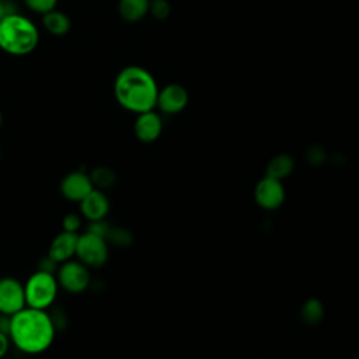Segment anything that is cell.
<instances>
[{
	"label": "cell",
	"instance_id": "1",
	"mask_svg": "<svg viewBox=\"0 0 359 359\" xmlns=\"http://www.w3.org/2000/svg\"><path fill=\"white\" fill-rule=\"evenodd\" d=\"M56 325L46 310L25 306L10 317L11 344L27 355L45 352L53 342Z\"/></svg>",
	"mask_w": 359,
	"mask_h": 359
},
{
	"label": "cell",
	"instance_id": "2",
	"mask_svg": "<svg viewBox=\"0 0 359 359\" xmlns=\"http://www.w3.org/2000/svg\"><path fill=\"white\" fill-rule=\"evenodd\" d=\"M114 94L121 107L140 114L156 107L158 88L154 77L146 69L126 66L115 77Z\"/></svg>",
	"mask_w": 359,
	"mask_h": 359
},
{
	"label": "cell",
	"instance_id": "3",
	"mask_svg": "<svg viewBox=\"0 0 359 359\" xmlns=\"http://www.w3.org/2000/svg\"><path fill=\"white\" fill-rule=\"evenodd\" d=\"M39 42L38 27L25 15L10 11L0 18V49L13 56L35 50Z\"/></svg>",
	"mask_w": 359,
	"mask_h": 359
},
{
	"label": "cell",
	"instance_id": "4",
	"mask_svg": "<svg viewBox=\"0 0 359 359\" xmlns=\"http://www.w3.org/2000/svg\"><path fill=\"white\" fill-rule=\"evenodd\" d=\"M59 283L53 272L38 269L34 272L24 285L25 303L28 307L46 310L56 300Z\"/></svg>",
	"mask_w": 359,
	"mask_h": 359
},
{
	"label": "cell",
	"instance_id": "5",
	"mask_svg": "<svg viewBox=\"0 0 359 359\" xmlns=\"http://www.w3.org/2000/svg\"><path fill=\"white\" fill-rule=\"evenodd\" d=\"M76 258L88 268H98L104 265L108 259L107 238L90 230L79 234Z\"/></svg>",
	"mask_w": 359,
	"mask_h": 359
},
{
	"label": "cell",
	"instance_id": "6",
	"mask_svg": "<svg viewBox=\"0 0 359 359\" xmlns=\"http://www.w3.org/2000/svg\"><path fill=\"white\" fill-rule=\"evenodd\" d=\"M88 269L90 268L79 259H67L62 262L56 275L59 287L72 294L84 292L91 280Z\"/></svg>",
	"mask_w": 359,
	"mask_h": 359
},
{
	"label": "cell",
	"instance_id": "7",
	"mask_svg": "<svg viewBox=\"0 0 359 359\" xmlns=\"http://www.w3.org/2000/svg\"><path fill=\"white\" fill-rule=\"evenodd\" d=\"M27 306L24 285L11 276L0 279V314L13 316Z\"/></svg>",
	"mask_w": 359,
	"mask_h": 359
},
{
	"label": "cell",
	"instance_id": "8",
	"mask_svg": "<svg viewBox=\"0 0 359 359\" xmlns=\"http://www.w3.org/2000/svg\"><path fill=\"white\" fill-rule=\"evenodd\" d=\"M255 201L265 209H275L282 205L285 199V189L280 180L265 175L255 187Z\"/></svg>",
	"mask_w": 359,
	"mask_h": 359
},
{
	"label": "cell",
	"instance_id": "9",
	"mask_svg": "<svg viewBox=\"0 0 359 359\" xmlns=\"http://www.w3.org/2000/svg\"><path fill=\"white\" fill-rule=\"evenodd\" d=\"M93 189L94 185L90 174L84 171H72L60 182V194L72 202H80Z\"/></svg>",
	"mask_w": 359,
	"mask_h": 359
},
{
	"label": "cell",
	"instance_id": "10",
	"mask_svg": "<svg viewBox=\"0 0 359 359\" xmlns=\"http://www.w3.org/2000/svg\"><path fill=\"white\" fill-rule=\"evenodd\" d=\"M79 205H80L81 216L86 217L88 222L105 219V216L109 210V201H108L107 195L98 188H94L93 191H90L79 202Z\"/></svg>",
	"mask_w": 359,
	"mask_h": 359
},
{
	"label": "cell",
	"instance_id": "11",
	"mask_svg": "<svg viewBox=\"0 0 359 359\" xmlns=\"http://www.w3.org/2000/svg\"><path fill=\"white\" fill-rule=\"evenodd\" d=\"M77 240H79L77 233L62 230L57 236L53 237L48 250V257L55 264H62L67 259H72L73 257H76Z\"/></svg>",
	"mask_w": 359,
	"mask_h": 359
},
{
	"label": "cell",
	"instance_id": "12",
	"mask_svg": "<svg viewBox=\"0 0 359 359\" xmlns=\"http://www.w3.org/2000/svg\"><path fill=\"white\" fill-rule=\"evenodd\" d=\"M188 102V93L181 84H168L158 90L156 105L165 114L180 112Z\"/></svg>",
	"mask_w": 359,
	"mask_h": 359
},
{
	"label": "cell",
	"instance_id": "13",
	"mask_svg": "<svg viewBox=\"0 0 359 359\" xmlns=\"http://www.w3.org/2000/svg\"><path fill=\"white\" fill-rule=\"evenodd\" d=\"M135 135L140 142L150 143L154 142L163 129V122L158 114L150 111H144L137 114V118L135 121Z\"/></svg>",
	"mask_w": 359,
	"mask_h": 359
},
{
	"label": "cell",
	"instance_id": "14",
	"mask_svg": "<svg viewBox=\"0 0 359 359\" xmlns=\"http://www.w3.org/2000/svg\"><path fill=\"white\" fill-rule=\"evenodd\" d=\"M42 25L50 35L63 36L70 31L72 21L66 13L53 8L42 15Z\"/></svg>",
	"mask_w": 359,
	"mask_h": 359
},
{
	"label": "cell",
	"instance_id": "15",
	"mask_svg": "<svg viewBox=\"0 0 359 359\" xmlns=\"http://www.w3.org/2000/svg\"><path fill=\"white\" fill-rule=\"evenodd\" d=\"M150 0H119L118 13L122 20L136 22L149 14Z\"/></svg>",
	"mask_w": 359,
	"mask_h": 359
},
{
	"label": "cell",
	"instance_id": "16",
	"mask_svg": "<svg viewBox=\"0 0 359 359\" xmlns=\"http://www.w3.org/2000/svg\"><path fill=\"white\" fill-rule=\"evenodd\" d=\"M293 165V158L289 154H276L268 163L266 175L282 180L292 172Z\"/></svg>",
	"mask_w": 359,
	"mask_h": 359
},
{
	"label": "cell",
	"instance_id": "17",
	"mask_svg": "<svg viewBox=\"0 0 359 359\" xmlns=\"http://www.w3.org/2000/svg\"><path fill=\"white\" fill-rule=\"evenodd\" d=\"M90 178L93 181V185L98 187V189L108 188L115 182V174L107 167H97L90 174Z\"/></svg>",
	"mask_w": 359,
	"mask_h": 359
},
{
	"label": "cell",
	"instance_id": "18",
	"mask_svg": "<svg viewBox=\"0 0 359 359\" xmlns=\"http://www.w3.org/2000/svg\"><path fill=\"white\" fill-rule=\"evenodd\" d=\"M323 317V306L318 300H307L302 309V318L307 324H317Z\"/></svg>",
	"mask_w": 359,
	"mask_h": 359
},
{
	"label": "cell",
	"instance_id": "19",
	"mask_svg": "<svg viewBox=\"0 0 359 359\" xmlns=\"http://www.w3.org/2000/svg\"><path fill=\"white\" fill-rule=\"evenodd\" d=\"M22 1L28 10L41 15L56 8V4H57V0H22Z\"/></svg>",
	"mask_w": 359,
	"mask_h": 359
},
{
	"label": "cell",
	"instance_id": "20",
	"mask_svg": "<svg viewBox=\"0 0 359 359\" xmlns=\"http://www.w3.org/2000/svg\"><path fill=\"white\" fill-rule=\"evenodd\" d=\"M170 3L168 0H150V7L149 13L156 18V20H165L170 15Z\"/></svg>",
	"mask_w": 359,
	"mask_h": 359
},
{
	"label": "cell",
	"instance_id": "21",
	"mask_svg": "<svg viewBox=\"0 0 359 359\" xmlns=\"http://www.w3.org/2000/svg\"><path fill=\"white\" fill-rule=\"evenodd\" d=\"M81 227V217L76 213H67L62 220V229L66 231L77 233Z\"/></svg>",
	"mask_w": 359,
	"mask_h": 359
},
{
	"label": "cell",
	"instance_id": "22",
	"mask_svg": "<svg viewBox=\"0 0 359 359\" xmlns=\"http://www.w3.org/2000/svg\"><path fill=\"white\" fill-rule=\"evenodd\" d=\"M107 238H111L115 244H121L125 245L130 241V234L128 231H125L123 229H109V233L107 236Z\"/></svg>",
	"mask_w": 359,
	"mask_h": 359
},
{
	"label": "cell",
	"instance_id": "23",
	"mask_svg": "<svg viewBox=\"0 0 359 359\" xmlns=\"http://www.w3.org/2000/svg\"><path fill=\"white\" fill-rule=\"evenodd\" d=\"M10 344H11V341H10L8 334L4 331H0V358H3L8 352Z\"/></svg>",
	"mask_w": 359,
	"mask_h": 359
},
{
	"label": "cell",
	"instance_id": "24",
	"mask_svg": "<svg viewBox=\"0 0 359 359\" xmlns=\"http://www.w3.org/2000/svg\"><path fill=\"white\" fill-rule=\"evenodd\" d=\"M7 13H10V10L7 8V4L4 3V0H0V18H3Z\"/></svg>",
	"mask_w": 359,
	"mask_h": 359
},
{
	"label": "cell",
	"instance_id": "25",
	"mask_svg": "<svg viewBox=\"0 0 359 359\" xmlns=\"http://www.w3.org/2000/svg\"><path fill=\"white\" fill-rule=\"evenodd\" d=\"M1 122H3V116H1V112H0V128H1Z\"/></svg>",
	"mask_w": 359,
	"mask_h": 359
}]
</instances>
